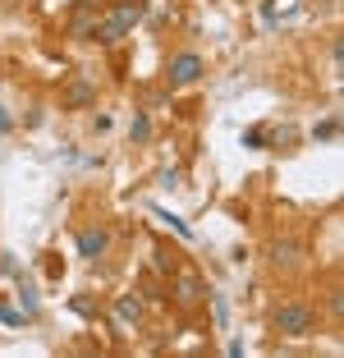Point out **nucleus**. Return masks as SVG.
I'll return each mask as SVG.
<instances>
[{
  "instance_id": "0eeeda50",
  "label": "nucleus",
  "mask_w": 344,
  "mask_h": 358,
  "mask_svg": "<svg viewBox=\"0 0 344 358\" xmlns=\"http://www.w3.org/2000/svg\"><path fill=\"white\" fill-rule=\"evenodd\" d=\"M303 257H308V248H303V243H289V239H285V243H271V266H275V271H280V266H285V271H294Z\"/></svg>"
},
{
  "instance_id": "f257e3e1",
  "label": "nucleus",
  "mask_w": 344,
  "mask_h": 358,
  "mask_svg": "<svg viewBox=\"0 0 344 358\" xmlns=\"http://www.w3.org/2000/svg\"><path fill=\"white\" fill-rule=\"evenodd\" d=\"M271 327H275V336H285V340H308L317 331V308L303 303V299H289V303L275 308Z\"/></svg>"
},
{
  "instance_id": "9b49d317",
  "label": "nucleus",
  "mask_w": 344,
  "mask_h": 358,
  "mask_svg": "<svg viewBox=\"0 0 344 358\" xmlns=\"http://www.w3.org/2000/svg\"><path fill=\"white\" fill-rule=\"evenodd\" d=\"M179 262H184V257H179V253H170V248H157V253H152V271H157V275H166V280L179 271Z\"/></svg>"
},
{
  "instance_id": "6e6552de",
  "label": "nucleus",
  "mask_w": 344,
  "mask_h": 358,
  "mask_svg": "<svg viewBox=\"0 0 344 358\" xmlns=\"http://www.w3.org/2000/svg\"><path fill=\"white\" fill-rule=\"evenodd\" d=\"M92 28H96V10L87 5V0H78V14H73V23H69V37L73 42H92Z\"/></svg>"
},
{
  "instance_id": "4be33fe9",
  "label": "nucleus",
  "mask_w": 344,
  "mask_h": 358,
  "mask_svg": "<svg viewBox=\"0 0 344 358\" xmlns=\"http://www.w3.org/2000/svg\"><path fill=\"white\" fill-rule=\"evenodd\" d=\"M46 275H64V262H60V257H46Z\"/></svg>"
},
{
  "instance_id": "6ab92c4d",
  "label": "nucleus",
  "mask_w": 344,
  "mask_h": 358,
  "mask_svg": "<svg viewBox=\"0 0 344 358\" xmlns=\"http://www.w3.org/2000/svg\"><path fill=\"white\" fill-rule=\"evenodd\" d=\"M69 308H73V313H78V317H96V308L87 303V299H69Z\"/></svg>"
},
{
  "instance_id": "4468645a",
  "label": "nucleus",
  "mask_w": 344,
  "mask_h": 358,
  "mask_svg": "<svg viewBox=\"0 0 344 358\" xmlns=\"http://www.w3.org/2000/svg\"><path fill=\"white\" fill-rule=\"evenodd\" d=\"M313 138H322V143H331V138H340V120H322V124L313 129Z\"/></svg>"
},
{
  "instance_id": "20e7f679",
  "label": "nucleus",
  "mask_w": 344,
  "mask_h": 358,
  "mask_svg": "<svg viewBox=\"0 0 344 358\" xmlns=\"http://www.w3.org/2000/svg\"><path fill=\"white\" fill-rule=\"evenodd\" d=\"M60 106L64 110H87V106H96V78H69V83L60 87Z\"/></svg>"
},
{
  "instance_id": "a211bd4d",
  "label": "nucleus",
  "mask_w": 344,
  "mask_h": 358,
  "mask_svg": "<svg viewBox=\"0 0 344 358\" xmlns=\"http://www.w3.org/2000/svg\"><path fill=\"white\" fill-rule=\"evenodd\" d=\"M19 303H23V313H37V289H23V294H19Z\"/></svg>"
},
{
  "instance_id": "f8f14e48",
  "label": "nucleus",
  "mask_w": 344,
  "mask_h": 358,
  "mask_svg": "<svg viewBox=\"0 0 344 358\" xmlns=\"http://www.w3.org/2000/svg\"><path fill=\"white\" fill-rule=\"evenodd\" d=\"M129 138H134V143H147V138H152V115H147V110H134V124H129Z\"/></svg>"
},
{
  "instance_id": "412c9836",
  "label": "nucleus",
  "mask_w": 344,
  "mask_h": 358,
  "mask_svg": "<svg viewBox=\"0 0 344 358\" xmlns=\"http://www.w3.org/2000/svg\"><path fill=\"white\" fill-rule=\"evenodd\" d=\"M161 189H179V170H166V175H161Z\"/></svg>"
},
{
  "instance_id": "2eb2a0df",
  "label": "nucleus",
  "mask_w": 344,
  "mask_h": 358,
  "mask_svg": "<svg viewBox=\"0 0 344 358\" xmlns=\"http://www.w3.org/2000/svg\"><path fill=\"white\" fill-rule=\"evenodd\" d=\"M326 313H331V317L344 313V289H331V294H326Z\"/></svg>"
},
{
  "instance_id": "5701e85b",
  "label": "nucleus",
  "mask_w": 344,
  "mask_h": 358,
  "mask_svg": "<svg viewBox=\"0 0 344 358\" xmlns=\"http://www.w3.org/2000/svg\"><path fill=\"white\" fill-rule=\"evenodd\" d=\"M10 129H14V120H10V110H5V106H0V138L10 134Z\"/></svg>"
},
{
  "instance_id": "aec40b11",
  "label": "nucleus",
  "mask_w": 344,
  "mask_h": 358,
  "mask_svg": "<svg viewBox=\"0 0 344 358\" xmlns=\"http://www.w3.org/2000/svg\"><path fill=\"white\" fill-rule=\"evenodd\" d=\"M211 299H216V322H220V327H225V322H229V303H225V299H220V294H211Z\"/></svg>"
},
{
  "instance_id": "7ed1b4c3",
  "label": "nucleus",
  "mask_w": 344,
  "mask_h": 358,
  "mask_svg": "<svg viewBox=\"0 0 344 358\" xmlns=\"http://www.w3.org/2000/svg\"><path fill=\"white\" fill-rule=\"evenodd\" d=\"M170 280H175V285H170V299H175L179 308H202V303L211 299V294H207V280H202L198 271H184V266H179Z\"/></svg>"
},
{
  "instance_id": "9d476101",
  "label": "nucleus",
  "mask_w": 344,
  "mask_h": 358,
  "mask_svg": "<svg viewBox=\"0 0 344 358\" xmlns=\"http://www.w3.org/2000/svg\"><path fill=\"white\" fill-rule=\"evenodd\" d=\"M124 37H129V32L120 28V23H110V19H96V28H92V42L96 46H120Z\"/></svg>"
},
{
  "instance_id": "dca6fc26",
  "label": "nucleus",
  "mask_w": 344,
  "mask_h": 358,
  "mask_svg": "<svg viewBox=\"0 0 344 358\" xmlns=\"http://www.w3.org/2000/svg\"><path fill=\"white\" fill-rule=\"evenodd\" d=\"M0 322H5V327H23V322H28V313H14V308L0 303Z\"/></svg>"
},
{
  "instance_id": "39448f33",
  "label": "nucleus",
  "mask_w": 344,
  "mask_h": 358,
  "mask_svg": "<svg viewBox=\"0 0 344 358\" xmlns=\"http://www.w3.org/2000/svg\"><path fill=\"white\" fill-rule=\"evenodd\" d=\"M106 248H110V230H106V225H83V230H78V253H83L87 262H101Z\"/></svg>"
},
{
  "instance_id": "1a4fd4ad",
  "label": "nucleus",
  "mask_w": 344,
  "mask_h": 358,
  "mask_svg": "<svg viewBox=\"0 0 344 358\" xmlns=\"http://www.w3.org/2000/svg\"><path fill=\"white\" fill-rule=\"evenodd\" d=\"M115 317H120L124 327H138V322H143V299L138 294H120L115 299Z\"/></svg>"
},
{
  "instance_id": "ddd939ff",
  "label": "nucleus",
  "mask_w": 344,
  "mask_h": 358,
  "mask_svg": "<svg viewBox=\"0 0 344 358\" xmlns=\"http://www.w3.org/2000/svg\"><path fill=\"white\" fill-rule=\"evenodd\" d=\"M157 216H161V221H166V225H170V230H175V234H179V239H193V230H188V225H184V221H179V216H170V211H161V207H157Z\"/></svg>"
},
{
  "instance_id": "f3484780",
  "label": "nucleus",
  "mask_w": 344,
  "mask_h": 358,
  "mask_svg": "<svg viewBox=\"0 0 344 358\" xmlns=\"http://www.w3.org/2000/svg\"><path fill=\"white\" fill-rule=\"evenodd\" d=\"M243 143H248V148H266V129H248Z\"/></svg>"
},
{
  "instance_id": "f03ea898",
  "label": "nucleus",
  "mask_w": 344,
  "mask_h": 358,
  "mask_svg": "<svg viewBox=\"0 0 344 358\" xmlns=\"http://www.w3.org/2000/svg\"><path fill=\"white\" fill-rule=\"evenodd\" d=\"M202 78H207V60L193 46H184L166 60V87H198Z\"/></svg>"
},
{
  "instance_id": "423d86ee",
  "label": "nucleus",
  "mask_w": 344,
  "mask_h": 358,
  "mask_svg": "<svg viewBox=\"0 0 344 358\" xmlns=\"http://www.w3.org/2000/svg\"><path fill=\"white\" fill-rule=\"evenodd\" d=\"M143 14H147V10H143V0H115L106 19H110V23H120L124 32H134V23H143Z\"/></svg>"
}]
</instances>
